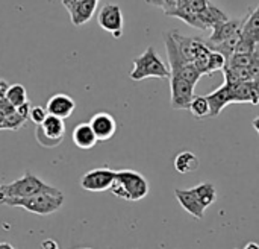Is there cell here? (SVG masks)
Returning <instances> with one entry per match:
<instances>
[{
  "label": "cell",
  "instance_id": "cell-11",
  "mask_svg": "<svg viewBox=\"0 0 259 249\" xmlns=\"http://www.w3.org/2000/svg\"><path fill=\"white\" fill-rule=\"evenodd\" d=\"M47 114L49 116H55L58 119H67L73 114V111L76 110V102L73 97H70L68 94L64 93H58L53 94L46 105Z\"/></svg>",
  "mask_w": 259,
  "mask_h": 249
},
{
  "label": "cell",
  "instance_id": "cell-17",
  "mask_svg": "<svg viewBox=\"0 0 259 249\" xmlns=\"http://www.w3.org/2000/svg\"><path fill=\"white\" fill-rule=\"evenodd\" d=\"M199 166H200L199 157L190 151H182L175 158V169H176V172H179L182 175L196 172L199 169Z\"/></svg>",
  "mask_w": 259,
  "mask_h": 249
},
{
  "label": "cell",
  "instance_id": "cell-20",
  "mask_svg": "<svg viewBox=\"0 0 259 249\" xmlns=\"http://www.w3.org/2000/svg\"><path fill=\"white\" fill-rule=\"evenodd\" d=\"M5 100H6L11 106H14V108L27 103V93H26V88H24L21 84L9 85Z\"/></svg>",
  "mask_w": 259,
  "mask_h": 249
},
{
  "label": "cell",
  "instance_id": "cell-26",
  "mask_svg": "<svg viewBox=\"0 0 259 249\" xmlns=\"http://www.w3.org/2000/svg\"><path fill=\"white\" fill-rule=\"evenodd\" d=\"M47 110L46 108H42V106H32L30 108V114H29V120H32L36 126H39V125H42V122L47 119Z\"/></svg>",
  "mask_w": 259,
  "mask_h": 249
},
{
  "label": "cell",
  "instance_id": "cell-7",
  "mask_svg": "<svg viewBox=\"0 0 259 249\" xmlns=\"http://www.w3.org/2000/svg\"><path fill=\"white\" fill-rule=\"evenodd\" d=\"M117 176V170H112L109 167H97L93 170H88L80 178V187L87 192H106L111 190L114 186Z\"/></svg>",
  "mask_w": 259,
  "mask_h": 249
},
{
  "label": "cell",
  "instance_id": "cell-29",
  "mask_svg": "<svg viewBox=\"0 0 259 249\" xmlns=\"http://www.w3.org/2000/svg\"><path fill=\"white\" fill-rule=\"evenodd\" d=\"M41 249H59V245L55 240L47 239V240H42L41 242Z\"/></svg>",
  "mask_w": 259,
  "mask_h": 249
},
{
  "label": "cell",
  "instance_id": "cell-15",
  "mask_svg": "<svg viewBox=\"0 0 259 249\" xmlns=\"http://www.w3.org/2000/svg\"><path fill=\"white\" fill-rule=\"evenodd\" d=\"M206 99L209 102L211 117H217L229 103H234V100H232V88H231V85L223 84L220 88L209 93L206 96Z\"/></svg>",
  "mask_w": 259,
  "mask_h": 249
},
{
  "label": "cell",
  "instance_id": "cell-13",
  "mask_svg": "<svg viewBox=\"0 0 259 249\" xmlns=\"http://www.w3.org/2000/svg\"><path fill=\"white\" fill-rule=\"evenodd\" d=\"M232 88V100L234 103H259V84L253 81L240 82L235 85H231Z\"/></svg>",
  "mask_w": 259,
  "mask_h": 249
},
{
  "label": "cell",
  "instance_id": "cell-32",
  "mask_svg": "<svg viewBox=\"0 0 259 249\" xmlns=\"http://www.w3.org/2000/svg\"><path fill=\"white\" fill-rule=\"evenodd\" d=\"M0 249H14V246L11 243H6V242H2L0 243Z\"/></svg>",
  "mask_w": 259,
  "mask_h": 249
},
{
  "label": "cell",
  "instance_id": "cell-28",
  "mask_svg": "<svg viewBox=\"0 0 259 249\" xmlns=\"http://www.w3.org/2000/svg\"><path fill=\"white\" fill-rule=\"evenodd\" d=\"M30 108H32V105L27 102V103H24V105H21V106H17L15 111H17V114H18L20 117H23L24 120H27V119H29V114H30Z\"/></svg>",
  "mask_w": 259,
  "mask_h": 249
},
{
  "label": "cell",
  "instance_id": "cell-14",
  "mask_svg": "<svg viewBox=\"0 0 259 249\" xmlns=\"http://www.w3.org/2000/svg\"><path fill=\"white\" fill-rule=\"evenodd\" d=\"M97 3H99V0H83V2L68 6L67 11L70 14L71 23L74 26H82V24L88 23L97 9Z\"/></svg>",
  "mask_w": 259,
  "mask_h": 249
},
{
  "label": "cell",
  "instance_id": "cell-18",
  "mask_svg": "<svg viewBox=\"0 0 259 249\" xmlns=\"http://www.w3.org/2000/svg\"><path fill=\"white\" fill-rule=\"evenodd\" d=\"M241 38L258 44L259 43V5L246 15V21L243 26V32H241Z\"/></svg>",
  "mask_w": 259,
  "mask_h": 249
},
{
  "label": "cell",
  "instance_id": "cell-2",
  "mask_svg": "<svg viewBox=\"0 0 259 249\" xmlns=\"http://www.w3.org/2000/svg\"><path fill=\"white\" fill-rule=\"evenodd\" d=\"M0 205L8 207H18L24 208L29 213L38 215V216H47L56 213L64 205V195L58 187H53L49 192H41L29 198L23 199H6Z\"/></svg>",
  "mask_w": 259,
  "mask_h": 249
},
{
  "label": "cell",
  "instance_id": "cell-3",
  "mask_svg": "<svg viewBox=\"0 0 259 249\" xmlns=\"http://www.w3.org/2000/svg\"><path fill=\"white\" fill-rule=\"evenodd\" d=\"M111 192L126 201H141L149 195V183L141 173L135 170H117Z\"/></svg>",
  "mask_w": 259,
  "mask_h": 249
},
{
  "label": "cell",
  "instance_id": "cell-25",
  "mask_svg": "<svg viewBox=\"0 0 259 249\" xmlns=\"http://www.w3.org/2000/svg\"><path fill=\"white\" fill-rule=\"evenodd\" d=\"M24 123H26V120L23 117H20L17 114L15 108H14V111L6 116V119H5L0 129H20L21 126H24Z\"/></svg>",
  "mask_w": 259,
  "mask_h": 249
},
{
  "label": "cell",
  "instance_id": "cell-24",
  "mask_svg": "<svg viewBox=\"0 0 259 249\" xmlns=\"http://www.w3.org/2000/svg\"><path fill=\"white\" fill-rule=\"evenodd\" d=\"M226 58L219 53V52H212L211 58H209V65H208V75H212L215 72H223V68L226 67Z\"/></svg>",
  "mask_w": 259,
  "mask_h": 249
},
{
  "label": "cell",
  "instance_id": "cell-10",
  "mask_svg": "<svg viewBox=\"0 0 259 249\" xmlns=\"http://www.w3.org/2000/svg\"><path fill=\"white\" fill-rule=\"evenodd\" d=\"M99 141L111 140L117 132V122L109 113H97L88 122Z\"/></svg>",
  "mask_w": 259,
  "mask_h": 249
},
{
  "label": "cell",
  "instance_id": "cell-22",
  "mask_svg": "<svg viewBox=\"0 0 259 249\" xmlns=\"http://www.w3.org/2000/svg\"><path fill=\"white\" fill-rule=\"evenodd\" d=\"M209 5H211L209 0H182V5L178 11H187V12H191L199 17ZM200 27H202V24H200Z\"/></svg>",
  "mask_w": 259,
  "mask_h": 249
},
{
  "label": "cell",
  "instance_id": "cell-34",
  "mask_svg": "<svg viewBox=\"0 0 259 249\" xmlns=\"http://www.w3.org/2000/svg\"><path fill=\"white\" fill-rule=\"evenodd\" d=\"M253 126H255V129H256V131L259 132V117H258V119H255V120H253Z\"/></svg>",
  "mask_w": 259,
  "mask_h": 249
},
{
  "label": "cell",
  "instance_id": "cell-19",
  "mask_svg": "<svg viewBox=\"0 0 259 249\" xmlns=\"http://www.w3.org/2000/svg\"><path fill=\"white\" fill-rule=\"evenodd\" d=\"M193 189H194L199 201L202 202V205L205 208L211 207L217 201V190H215L214 184H211V183H202V184H199V186H196Z\"/></svg>",
  "mask_w": 259,
  "mask_h": 249
},
{
  "label": "cell",
  "instance_id": "cell-31",
  "mask_svg": "<svg viewBox=\"0 0 259 249\" xmlns=\"http://www.w3.org/2000/svg\"><path fill=\"white\" fill-rule=\"evenodd\" d=\"M79 2H83V0H62V5H64L65 8H68V6H71V5H74V3H79Z\"/></svg>",
  "mask_w": 259,
  "mask_h": 249
},
{
  "label": "cell",
  "instance_id": "cell-6",
  "mask_svg": "<svg viewBox=\"0 0 259 249\" xmlns=\"http://www.w3.org/2000/svg\"><path fill=\"white\" fill-rule=\"evenodd\" d=\"M35 137L38 143L44 148H55L59 143H62L65 137V123L62 119H58L55 116H47V119L42 122V125L36 126Z\"/></svg>",
  "mask_w": 259,
  "mask_h": 249
},
{
  "label": "cell",
  "instance_id": "cell-23",
  "mask_svg": "<svg viewBox=\"0 0 259 249\" xmlns=\"http://www.w3.org/2000/svg\"><path fill=\"white\" fill-rule=\"evenodd\" d=\"M146 3L152 6H158L164 11L165 15H173L182 5V0H146Z\"/></svg>",
  "mask_w": 259,
  "mask_h": 249
},
{
  "label": "cell",
  "instance_id": "cell-9",
  "mask_svg": "<svg viewBox=\"0 0 259 249\" xmlns=\"http://www.w3.org/2000/svg\"><path fill=\"white\" fill-rule=\"evenodd\" d=\"M171 106L175 110H188L194 99V85L181 76H170Z\"/></svg>",
  "mask_w": 259,
  "mask_h": 249
},
{
  "label": "cell",
  "instance_id": "cell-1",
  "mask_svg": "<svg viewBox=\"0 0 259 249\" xmlns=\"http://www.w3.org/2000/svg\"><path fill=\"white\" fill-rule=\"evenodd\" d=\"M244 18L237 20H226L223 23H219L211 29V35L208 40H205L206 46L212 52L222 53L226 59L231 58L235 52V47L238 46L241 40V32L244 26Z\"/></svg>",
  "mask_w": 259,
  "mask_h": 249
},
{
  "label": "cell",
  "instance_id": "cell-12",
  "mask_svg": "<svg viewBox=\"0 0 259 249\" xmlns=\"http://www.w3.org/2000/svg\"><path fill=\"white\" fill-rule=\"evenodd\" d=\"M175 196H176L178 202L181 204V207L188 215H191L194 219H203L206 208L199 201L194 189H176L175 190Z\"/></svg>",
  "mask_w": 259,
  "mask_h": 249
},
{
  "label": "cell",
  "instance_id": "cell-27",
  "mask_svg": "<svg viewBox=\"0 0 259 249\" xmlns=\"http://www.w3.org/2000/svg\"><path fill=\"white\" fill-rule=\"evenodd\" d=\"M252 58H253V61H252V65L249 67L250 78H252L253 82L259 84V43L256 44V47H255V50L252 53Z\"/></svg>",
  "mask_w": 259,
  "mask_h": 249
},
{
  "label": "cell",
  "instance_id": "cell-21",
  "mask_svg": "<svg viewBox=\"0 0 259 249\" xmlns=\"http://www.w3.org/2000/svg\"><path fill=\"white\" fill-rule=\"evenodd\" d=\"M188 110L197 119H203L206 116H211V108H209V102H208L206 96H194Z\"/></svg>",
  "mask_w": 259,
  "mask_h": 249
},
{
  "label": "cell",
  "instance_id": "cell-33",
  "mask_svg": "<svg viewBox=\"0 0 259 249\" xmlns=\"http://www.w3.org/2000/svg\"><path fill=\"white\" fill-rule=\"evenodd\" d=\"M244 249H259V245L258 243H253V242H252V243H247V245L244 246Z\"/></svg>",
  "mask_w": 259,
  "mask_h": 249
},
{
  "label": "cell",
  "instance_id": "cell-4",
  "mask_svg": "<svg viewBox=\"0 0 259 249\" xmlns=\"http://www.w3.org/2000/svg\"><path fill=\"white\" fill-rule=\"evenodd\" d=\"M52 189L53 186L41 181L38 176H35L30 172H26L23 176H20L12 183L0 184V204L6 199H23L41 192H49Z\"/></svg>",
  "mask_w": 259,
  "mask_h": 249
},
{
  "label": "cell",
  "instance_id": "cell-35",
  "mask_svg": "<svg viewBox=\"0 0 259 249\" xmlns=\"http://www.w3.org/2000/svg\"><path fill=\"white\" fill-rule=\"evenodd\" d=\"M80 249H90V248H80Z\"/></svg>",
  "mask_w": 259,
  "mask_h": 249
},
{
  "label": "cell",
  "instance_id": "cell-30",
  "mask_svg": "<svg viewBox=\"0 0 259 249\" xmlns=\"http://www.w3.org/2000/svg\"><path fill=\"white\" fill-rule=\"evenodd\" d=\"M8 88H9V84L5 79H0V102L5 100L6 93H8Z\"/></svg>",
  "mask_w": 259,
  "mask_h": 249
},
{
  "label": "cell",
  "instance_id": "cell-5",
  "mask_svg": "<svg viewBox=\"0 0 259 249\" xmlns=\"http://www.w3.org/2000/svg\"><path fill=\"white\" fill-rule=\"evenodd\" d=\"M147 78H170V68L164 64L152 46H149L140 56L134 59V68L131 72L132 81H143Z\"/></svg>",
  "mask_w": 259,
  "mask_h": 249
},
{
  "label": "cell",
  "instance_id": "cell-16",
  "mask_svg": "<svg viewBox=\"0 0 259 249\" xmlns=\"http://www.w3.org/2000/svg\"><path fill=\"white\" fill-rule=\"evenodd\" d=\"M71 138H73V143H74L79 149H82V151H90V149H93V148L97 145V141H99L90 123H79V125L73 129Z\"/></svg>",
  "mask_w": 259,
  "mask_h": 249
},
{
  "label": "cell",
  "instance_id": "cell-8",
  "mask_svg": "<svg viewBox=\"0 0 259 249\" xmlns=\"http://www.w3.org/2000/svg\"><path fill=\"white\" fill-rule=\"evenodd\" d=\"M97 23L103 30L109 32L114 38H120L123 33V12L120 6L115 3L103 5L97 14Z\"/></svg>",
  "mask_w": 259,
  "mask_h": 249
}]
</instances>
